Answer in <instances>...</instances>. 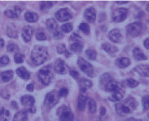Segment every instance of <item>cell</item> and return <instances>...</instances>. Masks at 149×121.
<instances>
[{
    "instance_id": "15",
    "label": "cell",
    "mask_w": 149,
    "mask_h": 121,
    "mask_svg": "<svg viewBox=\"0 0 149 121\" xmlns=\"http://www.w3.org/2000/svg\"><path fill=\"white\" fill-rule=\"evenodd\" d=\"M22 38L25 42H30L31 38H32V29L31 26H25L22 30Z\"/></svg>"
},
{
    "instance_id": "18",
    "label": "cell",
    "mask_w": 149,
    "mask_h": 121,
    "mask_svg": "<svg viewBox=\"0 0 149 121\" xmlns=\"http://www.w3.org/2000/svg\"><path fill=\"white\" fill-rule=\"evenodd\" d=\"M102 47L111 56H114L116 55V53L118 52V48L111 43H103Z\"/></svg>"
},
{
    "instance_id": "47",
    "label": "cell",
    "mask_w": 149,
    "mask_h": 121,
    "mask_svg": "<svg viewBox=\"0 0 149 121\" xmlns=\"http://www.w3.org/2000/svg\"><path fill=\"white\" fill-rule=\"evenodd\" d=\"M8 35L10 36V37L16 38V37L17 36V32H16V31H14V30H10L8 29Z\"/></svg>"
},
{
    "instance_id": "28",
    "label": "cell",
    "mask_w": 149,
    "mask_h": 121,
    "mask_svg": "<svg viewBox=\"0 0 149 121\" xmlns=\"http://www.w3.org/2000/svg\"><path fill=\"white\" fill-rule=\"evenodd\" d=\"M27 114L26 111H19L14 115L13 121H26Z\"/></svg>"
},
{
    "instance_id": "12",
    "label": "cell",
    "mask_w": 149,
    "mask_h": 121,
    "mask_svg": "<svg viewBox=\"0 0 149 121\" xmlns=\"http://www.w3.org/2000/svg\"><path fill=\"white\" fill-rule=\"evenodd\" d=\"M55 71L59 74H65L67 73L68 69H67L66 63L61 60L57 61L55 65Z\"/></svg>"
},
{
    "instance_id": "22",
    "label": "cell",
    "mask_w": 149,
    "mask_h": 121,
    "mask_svg": "<svg viewBox=\"0 0 149 121\" xmlns=\"http://www.w3.org/2000/svg\"><path fill=\"white\" fill-rule=\"evenodd\" d=\"M79 84L80 86V90L83 91V92L90 88L93 85L92 82L88 79H81L79 81Z\"/></svg>"
},
{
    "instance_id": "5",
    "label": "cell",
    "mask_w": 149,
    "mask_h": 121,
    "mask_svg": "<svg viewBox=\"0 0 149 121\" xmlns=\"http://www.w3.org/2000/svg\"><path fill=\"white\" fill-rule=\"evenodd\" d=\"M59 96L57 94L56 92H49L48 94H47L45 100H44V106L47 109H51L53 108V106L58 102L59 101Z\"/></svg>"
},
{
    "instance_id": "44",
    "label": "cell",
    "mask_w": 149,
    "mask_h": 121,
    "mask_svg": "<svg viewBox=\"0 0 149 121\" xmlns=\"http://www.w3.org/2000/svg\"><path fill=\"white\" fill-rule=\"evenodd\" d=\"M67 94H68V89L66 88H61V90L59 91V92H58V96L59 97H66Z\"/></svg>"
},
{
    "instance_id": "9",
    "label": "cell",
    "mask_w": 149,
    "mask_h": 121,
    "mask_svg": "<svg viewBox=\"0 0 149 121\" xmlns=\"http://www.w3.org/2000/svg\"><path fill=\"white\" fill-rule=\"evenodd\" d=\"M22 105L27 108V110L29 111H31V113L35 112V107L34 106L35 104V98L34 97H32L31 95H25L23 96L21 99Z\"/></svg>"
},
{
    "instance_id": "4",
    "label": "cell",
    "mask_w": 149,
    "mask_h": 121,
    "mask_svg": "<svg viewBox=\"0 0 149 121\" xmlns=\"http://www.w3.org/2000/svg\"><path fill=\"white\" fill-rule=\"evenodd\" d=\"M78 65H79V69L81 70L84 73L88 74L89 77H93L95 75L93 65L87 61L84 60V58L79 57L78 59Z\"/></svg>"
},
{
    "instance_id": "46",
    "label": "cell",
    "mask_w": 149,
    "mask_h": 121,
    "mask_svg": "<svg viewBox=\"0 0 149 121\" xmlns=\"http://www.w3.org/2000/svg\"><path fill=\"white\" fill-rule=\"evenodd\" d=\"M70 39H72V40H75V41H78L79 39H81V37L79 36V35L77 34V33H74V34H72L71 36H70Z\"/></svg>"
},
{
    "instance_id": "1",
    "label": "cell",
    "mask_w": 149,
    "mask_h": 121,
    "mask_svg": "<svg viewBox=\"0 0 149 121\" xmlns=\"http://www.w3.org/2000/svg\"><path fill=\"white\" fill-rule=\"evenodd\" d=\"M138 102L134 97H129L127 99L123 100L120 102L116 104V110L120 115H125L132 113L137 107Z\"/></svg>"
},
{
    "instance_id": "7",
    "label": "cell",
    "mask_w": 149,
    "mask_h": 121,
    "mask_svg": "<svg viewBox=\"0 0 149 121\" xmlns=\"http://www.w3.org/2000/svg\"><path fill=\"white\" fill-rule=\"evenodd\" d=\"M57 115L59 116L60 121H72L73 114L70 109L67 106H61L57 111Z\"/></svg>"
},
{
    "instance_id": "2",
    "label": "cell",
    "mask_w": 149,
    "mask_h": 121,
    "mask_svg": "<svg viewBox=\"0 0 149 121\" xmlns=\"http://www.w3.org/2000/svg\"><path fill=\"white\" fill-rule=\"evenodd\" d=\"M48 57V52L44 46H35L31 52V58L33 62L36 65H41L44 63Z\"/></svg>"
},
{
    "instance_id": "36",
    "label": "cell",
    "mask_w": 149,
    "mask_h": 121,
    "mask_svg": "<svg viewBox=\"0 0 149 121\" xmlns=\"http://www.w3.org/2000/svg\"><path fill=\"white\" fill-rule=\"evenodd\" d=\"M8 52H18V47L17 45H16L15 43H9L7 48Z\"/></svg>"
},
{
    "instance_id": "38",
    "label": "cell",
    "mask_w": 149,
    "mask_h": 121,
    "mask_svg": "<svg viewBox=\"0 0 149 121\" xmlns=\"http://www.w3.org/2000/svg\"><path fill=\"white\" fill-rule=\"evenodd\" d=\"M5 16L7 17L8 18H17V14L15 13L13 10H11V9H8V10H6L4 12Z\"/></svg>"
},
{
    "instance_id": "37",
    "label": "cell",
    "mask_w": 149,
    "mask_h": 121,
    "mask_svg": "<svg viewBox=\"0 0 149 121\" xmlns=\"http://www.w3.org/2000/svg\"><path fill=\"white\" fill-rule=\"evenodd\" d=\"M14 61L17 64H21L23 63L24 61V56L20 53H16V55L14 56Z\"/></svg>"
},
{
    "instance_id": "24",
    "label": "cell",
    "mask_w": 149,
    "mask_h": 121,
    "mask_svg": "<svg viewBox=\"0 0 149 121\" xmlns=\"http://www.w3.org/2000/svg\"><path fill=\"white\" fill-rule=\"evenodd\" d=\"M133 56L135 58L136 60L141 61V60H147L148 57L145 56L144 53L141 51L139 48H135L133 50Z\"/></svg>"
},
{
    "instance_id": "51",
    "label": "cell",
    "mask_w": 149,
    "mask_h": 121,
    "mask_svg": "<svg viewBox=\"0 0 149 121\" xmlns=\"http://www.w3.org/2000/svg\"><path fill=\"white\" fill-rule=\"evenodd\" d=\"M26 89L30 92H33L34 91V85L33 84H28L26 87Z\"/></svg>"
},
{
    "instance_id": "54",
    "label": "cell",
    "mask_w": 149,
    "mask_h": 121,
    "mask_svg": "<svg viewBox=\"0 0 149 121\" xmlns=\"http://www.w3.org/2000/svg\"><path fill=\"white\" fill-rule=\"evenodd\" d=\"M128 121H141V120H133V119H131V120H129Z\"/></svg>"
},
{
    "instance_id": "33",
    "label": "cell",
    "mask_w": 149,
    "mask_h": 121,
    "mask_svg": "<svg viewBox=\"0 0 149 121\" xmlns=\"http://www.w3.org/2000/svg\"><path fill=\"white\" fill-rule=\"evenodd\" d=\"M61 29L64 33H70V31L73 30V26L70 23H66V24H64L63 26H61Z\"/></svg>"
},
{
    "instance_id": "43",
    "label": "cell",
    "mask_w": 149,
    "mask_h": 121,
    "mask_svg": "<svg viewBox=\"0 0 149 121\" xmlns=\"http://www.w3.org/2000/svg\"><path fill=\"white\" fill-rule=\"evenodd\" d=\"M66 52V48L64 44H60V45H58V47H57V52H58L59 54L65 53Z\"/></svg>"
},
{
    "instance_id": "25",
    "label": "cell",
    "mask_w": 149,
    "mask_h": 121,
    "mask_svg": "<svg viewBox=\"0 0 149 121\" xmlns=\"http://www.w3.org/2000/svg\"><path fill=\"white\" fill-rule=\"evenodd\" d=\"M46 25H47V27H48V30L53 32V33L57 30V23L56 22V20L53 19V18L48 19L47 22H46Z\"/></svg>"
},
{
    "instance_id": "45",
    "label": "cell",
    "mask_w": 149,
    "mask_h": 121,
    "mask_svg": "<svg viewBox=\"0 0 149 121\" xmlns=\"http://www.w3.org/2000/svg\"><path fill=\"white\" fill-rule=\"evenodd\" d=\"M70 74L71 75V77H73L75 79H78L79 78V72H77L75 70H70Z\"/></svg>"
},
{
    "instance_id": "17",
    "label": "cell",
    "mask_w": 149,
    "mask_h": 121,
    "mask_svg": "<svg viewBox=\"0 0 149 121\" xmlns=\"http://www.w3.org/2000/svg\"><path fill=\"white\" fill-rule=\"evenodd\" d=\"M124 96H125V92L122 89H120V90L112 92L111 95H110L109 100L111 102H119L123 99Z\"/></svg>"
},
{
    "instance_id": "35",
    "label": "cell",
    "mask_w": 149,
    "mask_h": 121,
    "mask_svg": "<svg viewBox=\"0 0 149 121\" xmlns=\"http://www.w3.org/2000/svg\"><path fill=\"white\" fill-rule=\"evenodd\" d=\"M86 56H88L89 59L94 60V59H96L97 56L96 51H95V50H92V49L87 50V51H86Z\"/></svg>"
},
{
    "instance_id": "23",
    "label": "cell",
    "mask_w": 149,
    "mask_h": 121,
    "mask_svg": "<svg viewBox=\"0 0 149 121\" xmlns=\"http://www.w3.org/2000/svg\"><path fill=\"white\" fill-rule=\"evenodd\" d=\"M25 19L26 21L28 22H31V23H35L38 21L39 17L38 15L34 12H27L25 14Z\"/></svg>"
},
{
    "instance_id": "50",
    "label": "cell",
    "mask_w": 149,
    "mask_h": 121,
    "mask_svg": "<svg viewBox=\"0 0 149 121\" xmlns=\"http://www.w3.org/2000/svg\"><path fill=\"white\" fill-rule=\"evenodd\" d=\"M144 47L148 50L149 49V39L148 38H147V39H145V41H144Z\"/></svg>"
},
{
    "instance_id": "52",
    "label": "cell",
    "mask_w": 149,
    "mask_h": 121,
    "mask_svg": "<svg viewBox=\"0 0 149 121\" xmlns=\"http://www.w3.org/2000/svg\"><path fill=\"white\" fill-rule=\"evenodd\" d=\"M3 46H4V41L3 39H0V48H2Z\"/></svg>"
},
{
    "instance_id": "8",
    "label": "cell",
    "mask_w": 149,
    "mask_h": 121,
    "mask_svg": "<svg viewBox=\"0 0 149 121\" xmlns=\"http://www.w3.org/2000/svg\"><path fill=\"white\" fill-rule=\"evenodd\" d=\"M128 16V11L125 8L116 9L112 13V20L115 22H124Z\"/></svg>"
},
{
    "instance_id": "16",
    "label": "cell",
    "mask_w": 149,
    "mask_h": 121,
    "mask_svg": "<svg viewBox=\"0 0 149 121\" xmlns=\"http://www.w3.org/2000/svg\"><path fill=\"white\" fill-rule=\"evenodd\" d=\"M137 73L143 77H148V65H139L134 69Z\"/></svg>"
},
{
    "instance_id": "30",
    "label": "cell",
    "mask_w": 149,
    "mask_h": 121,
    "mask_svg": "<svg viewBox=\"0 0 149 121\" xmlns=\"http://www.w3.org/2000/svg\"><path fill=\"white\" fill-rule=\"evenodd\" d=\"M124 83H125L126 86L130 87V88H136L139 85V82L134 79H128Z\"/></svg>"
},
{
    "instance_id": "39",
    "label": "cell",
    "mask_w": 149,
    "mask_h": 121,
    "mask_svg": "<svg viewBox=\"0 0 149 121\" xmlns=\"http://www.w3.org/2000/svg\"><path fill=\"white\" fill-rule=\"evenodd\" d=\"M53 4H54V3H53V2H42L40 9L41 10H45V9L50 8H52V6Z\"/></svg>"
},
{
    "instance_id": "13",
    "label": "cell",
    "mask_w": 149,
    "mask_h": 121,
    "mask_svg": "<svg viewBox=\"0 0 149 121\" xmlns=\"http://www.w3.org/2000/svg\"><path fill=\"white\" fill-rule=\"evenodd\" d=\"M84 19L86 21H88V22H94L95 19H96V12L94 8H89L86 9L85 12H84Z\"/></svg>"
},
{
    "instance_id": "19",
    "label": "cell",
    "mask_w": 149,
    "mask_h": 121,
    "mask_svg": "<svg viewBox=\"0 0 149 121\" xmlns=\"http://www.w3.org/2000/svg\"><path fill=\"white\" fill-rule=\"evenodd\" d=\"M130 63H131L130 60L128 57H120L116 61V65L118 66L119 68H121V69L128 67L129 65H130Z\"/></svg>"
},
{
    "instance_id": "48",
    "label": "cell",
    "mask_w": 149,
    "mask_h": 121,
    "mask_svg": "<svg viewBox=\"0 0 149 121\" xmlns=\"http://www.w3.org/2000/svg\"><path fill=\"white\" fill-rule=\"evenodd\" d=\"M14 12H15V13L17 14V16L18 17V16L20 15L21 12H22V8H19L18 6H15V8H14Z\"/></svg>"
},
{
    "instance_id": "31",
    "label": "cell",
    "mask_w": 149,
    "mask_h": 121,
    "mask_svg": "<svg viewBox=\"0 0 149 121\" xmlns=\"http://www.w3.org/2000/svg\"><path fill=\"white\" fill-rule=\"evenodd\" d=\"M79 30H81L84 34H85V35H89V33H90V28H89V26H88V24H86V23H81V24L79 25Z\"/></svg>"
},
{
    "instance_id": "53",
    "label": "cell",
    "mask_w": 149,
    "mask_h": 121,
    "mask_svg": "<svg viewBox=\"0 0 149 121\" xmlns=\"http://www.w3.org/2000/svg\"><path fill=\"white\" fill-rule=\"evenodd\" d=\"M117 4H126L128 3V2H116Z\"/></svg>"
},
{
    "instance_id": "20",
    "label": "cell",
    "mask_w": 149,
    "mask_h": 121,
    "mask_svg": "<svg viewBox=\"0 0 149 121\" xmlns=\"http://www.w3.org/2000/svg\"><path fill=\"white\" fill-rule=\"evenodd\" d=\"M17 74L19 77L24 79H29L31 78V73L25 67H20L17 70Z\"/></svg>"
},
{
    "instance_id": "42",
    "label": "cell",
    "mask_w": 149,
    "mask_h": 121,
    "mask_svg": "<svg viewBox=\"0 0 149 121\" xmlns=\"http://www.w3.org/2000/svg\"><path fill=\"white\" fill-rule=\"evenodd\" d=\"M36 39L38 40H45L46 39V35L44 34V32L43 31H39L37 34H36Z\"/></svg>"
},
{
    "instance_id": "41",
    "label": "cell",
    "mask_w": 149,
    "mask_h": 121,
    "mask_svg": "<svg viewBox=\"0 0 149 121\" xmlns=\"http://www.w3.org/2000/svg\"><path fill=\"white\" fill-rule=\"evenodd\" d=\"M142 102H143V106L144 111H148V96L143 97Z\"/></svg>"
},
{
    "instance_id": "21",
    "label": "cell",
    "mask_w": 149,
    "mask_h": 121,
    "mask_svg": "<svg viewBox=\"0 0 149 121\" xmlns=\"http://www.w3.org/2000/svg\"><path fill=\"white\" fill-rule=\"evenodd\" d=\"M13 75L14 72L10 70H5L3 72H2L1 74H0V77H1V79L3 82H8L13 78Z\"/></svg>"
},
{
    "instance_id": "27",
    "label": "cell",
    "mask_w": 149,
    "mask_h": 121,
    "mask_svg": "<svg viewBox=\"0 0 149 121\" xmlns=\"http://www.w3.org/2000/svg\"><path fill=\"white\" fill-rule=\"evenodd\" d=\"M87 102V97L84 95H79L78 97V108L80 111H84Z\"/></svg>"
},
{
    "instance_id": "14",
    "label": "cell",
    "mask_w": 149,
    "mask_h": 121,
    "mask_svg": "<svg viewBox=\"0 0 149 121\" xmlns=\"http://www.w3.org/2000/svg\"><path fill=\"white\" fill-rule=\"evenodd\" d=\"M121 34L120 31L118 29H114V30H111L109 33V39L114 42V43H119L121 40Z\"/></svg>"
},
{
    "instance_id": "3",
    "label": "cell",
    "mask_w": 149,
    "mask_h": 121,
    "mask_svg": "<svg viewBox=\"0 0 149 121\" xmlns=\"http://www.w3.org/2000/svg\"><path fill=\"white\" fill-rule=\"evenodd\" d=\"M39 78L44 85H48L53 80V72L49 67H43L39 71Z\"/></svg>"
},
{
    "instance_id": "32",
    "label": "cell",
    "mask_w": 149,
    "mask_h": 121,
    "mask_svg": "<svg viewBox=\"0 0 149 121\" xmlns=\"http://www.w3.org/2000/svg\"><path fill=\"white\" fill-rule=\"evenodd\" d=\"M111 76H110L109 74H104L102 75L101 78H100V83H101L102 85L105 86L106 84L109 81H111Z\"/></svg>"
},
{
    "instance_id": "40",
    "label": "cell",
    "mask_w": 149,
    "mask_h": 121,
    "mask_svg": "<svg viewBox=\"0 0 149 121\" xmlns=\"http://www.w3.org/2000/svg\"><path fill=\"white\" fill-rule=\"evenodd\" d=\"M9 58L8 56H3L0 57V66H4V65H8L9 63Z\"/></svg>"
},
{
    "instance_id": "26",
    "label": "cell",
    "mask_w": 149,
    "mask_h": 121,
    "mask_svg": "<svg viewBox=\"0 0 149 121\" xmlns=\"http://www.w3.org/2000/svg\"><path fill=\"white\" fill-rule=\"evenodd\" d=\"M10 118V112L8 110L3 108H0V121H8Z\"/></svg>"
},
{
    "instance_id": "29",
    "label": "cell",
    "mask_w": 149,
    "mask_h": 121,
    "mask_svg": "<svg viewBox=\"0 0 149 121\" xmlns=\"http://www.w3.org/2000/svg\"><path fill=\"white\" fill-rule=\"evenodd\" d=\"M70 49L71 52H75V53H79V52L82 51L83 47L82 45L78 42H74V43H72L70 46Z\"/></svg>"
},
{
    "instance_id": "11",
    "label": "cell",
    "mask_w": 149,
    "mask_h": 121,
    "mask_svg": "<svg viewBox=\"0 0 149 121\" xmlns=\"http://www.w3.org/2000/svg\"><path fill=\"white\" fill-rule=\"evenodd\" d=\"M120 89H121V87L120 85V83L115 80H111L105 85V90L109 92H114Z\"/></svg>"
},
{
    "instance_id": "10",
    "label": "cell",
    "mask_w": 149,
    "mask_h": 121,
    "mask_svg": "<svg viewBox=\"0 0 149 121\" xmlns=\"http://www.w3.org/2000/svg\"><path fill=\"white\" fill-rule=\"evenodd\" d=\"M56 18L59 22H67L68 20H70L72 18V14L70 12V10H68L67 8H62L57 11L56 13Z\"/></svg>"
},
{
    "instance_id": "6",
    "label": "cell",
    "mask_w": 149,
    "mask_h": 121,
    "mask_svg": "<svg viewBox=\"0 0 149 121\" xmlns=\"http://www.w3.org/2000/svg\"><path fill=\"white\" fill-rule=\"evenodd\" d=\"M142 24L140 22H134V23H131L127 26L126 30H127V35L130 36L132 38L137 37L141 34L142 31Z\"/></svg>"
},
{
    "instance_id": "49",
    "label": "cell",
    "mask_w": 149,
    "mask_h": 121,
    "mask_svg": "<svg viewBox=\"0 0 149 121\" xmlns=\"http://www.w3.org/2000/svg\"><path fill=\"white\" fill-rule=\"evenodd\" d=\"M106 111H106L105 107L102 106L101 108H100V115H101V116H104L106 115V113H107Z\"/></svg>"
},
{
    "instance_id": "34",
    "label": "cell",
    "mask_w": 149,
    "mask_h": 121,
    "mask_svg": "<svg viewBox=\"0 0 149 121\" xmlns=\"http://www.w3.org/2000/svg\"><path fill=\"white\" fill-rule=\"evenodd\" d=\"M88 109H89V111L92 114L96 112V103H95L94 100H89V102H88Z\"/></svg>"
}]
</instances>
